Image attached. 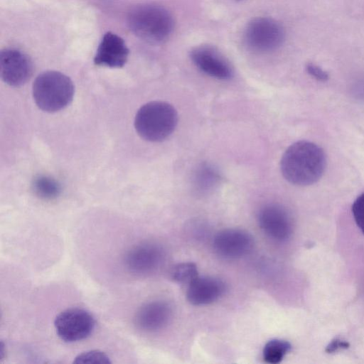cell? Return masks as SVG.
<instances>
[{
  "label": "cell",
  "instance_id": "44dd1931",
  "mask_svg": "<svg viewBox=\"0 0 364 364\" xmlns=\"http://www.w3.org/2000/svg\"><path fill=\"white\" fill-rule=\"evenodd\" d=\"M306 72L317 80L325 82L328 80V74L322 68L314 63H308L306 65Z\"/></svg>",
  "mask_w": 364,
  "mask_h": 364
},
{
  "label": "cell",
  "instance_id": "3957f363",
  "mask_svg": "<svg viewBox=\"0 0 364 364\" xmlns=\"http://www.w3.org/2000/svg\"><path fill=\"white\" fill-rule=\"evenodd\" d=\"M178 113L171 104L151 101L141 106L134 119V127L144 139L159 142L165 140L175 130Z\"/></svg>",
  "mask_w": 364,
  "mask_h": 364
},
{
  "label": "cell",
  "instance_id": "6da1fadb",
  "mask_svg": "<svg viewBox=\"0 0 364 364\" xmlns=\"http://www.w3.org/2000/svg\"><path fill=\"white\" fill-rule=\"evenodd\" d=\"M326 164L323 150L313 142L301 140L294 142L284 151L280 170L290 183L306 186L316 183L321 178Z\"/></svg>",
  "mask_w": 364,
  "mask_h": 364
},
{
  "label": "cell",
  "instance_id": "8fae6325",
  "mask_svg": "<svg viewBox=\"0 0 364 364\" xmlns=\"http://www.w3.org/2000/svg\"><path fill=\"white\" fill-rule=\"evenodd\" d=\"M253 247L252 237L240 229H226L218 232L213 240L215 252L225 259H237L247 255Z\"/></svg>",
  "mask_w": 364,
  "mask_h": 364
},
{
  "label": "cell",
  "instance_id": "9c48e42d",
  "mask_svg": "<svg viewBox=\"0 0 364 364\" xmlns=\"http://www.w3.org/2000/svg\"><path fill=\"white\" fill-rule=\"evenodd\" d=\"M258 222L265 234L274 240L284 241L292 233L291 217L287 210L279 204L264 205L259 211Z\"/></svg>",
  "mask_w": 364,
  "mask_h": 364
},
{
  "label": "cell",
  "instance_id": "603a6c76",
  "mask_svg": "<svg viewBox=\"0 0 364 364\" xmlns=\"http://www.w3.org/2000/svg\"><path fill=\"white\" fill-rule=\"evenodd\" d=\"M235 1H242V0H235Z\"/></svg>",
  "mask_w": 364,
  "mask_h": 364
},
{
  "label": "cell",
  "instance_id": "7402d4cb",
  "mask_svg": "<svg viewBox=\"0 0 364 364\" xmlns=\"http://www.w3.org/2000/svg\"><path fill=\"white\" fill-rule=\"evenodd\" d=\"M348 347L349 343L347 341L340 338H335L327 346L326 351L328 353H333L338 351L339 350L346 349Z\"/></svg>",
  "mask_w": 364,
  "mask_h": 364
},
{
  "label": "cell",
  "instance_id": "52a82bcc",
  "mask_svg": "<svg viewBox=\"0 0 364 364\" xmlns=\"http://www.w3.org/2000/svg\"><path fill=\"white\" fill-rule=\"evenodd\" d=\"M33 65L31 58L23 52L6 48L0 54V73L2 80L10 86L19 87L31 77Z\"/></svg>",
  "mask_w": 364,
  "mask_h": 364
},
{
  "label": "cell",
  "instance_id": "ba28073f",
  "mask_svg": "<svg viewBox=\"0 0 364 364\" xmlns=\"http://www.w3.org/2000/svg\"><path fill=\"white\" fill-rule=\"evenodd\" d=\"M164 260V252L161 246L152 242H141L127 251L124 262L133 274L147 275L156 271Z\"/></svg>",
  "mask_w": 364,
  "mask_h": 364
},
{
  "label": "cell",
  "instance_id": "5b68a950",
  "mask_svg": "<svg viewBox=\"0 0 364 364\" xmlns=\"http://www.w3.org/2000/svg\"><path fill=\"white\" fill-rule=\"evenodd\" d=\"M282 25L268 17L252 19L247 26L244 40L247 48L257 53H269L277 50L284 41Z\"/></svg>",
  "mask_w": 364,
  "mask_h": 364
},
{
  "label": "cell",
  "instance_id": "ac0fdd59",
  "mask_svg": "<svg viewBox=\"0 0 364 364\" xmlns=\"http://www.w3.org/2000/svg\"><path fill=\"white\" fill-rule=\"evenodd\" d=\"M170 276L176 282L189 284L198 277L197 267L192 262L176 264L171 268Z\"/></svg>",
  "mask_w": 364,
  "mask_h": 364
},
{
  "label": "cell",
  "instance_id": "277c9868",
  "mask_svg": "<svg viewBox=\"0 0 364 364\" xmlns=\"http://www.w3.org/2000/svg\"><path fill=\"white\" fill-rule=\"evenodd\" d=\"M74 85L69 77L55 70L38 75L33 84V96L43 111L55 112L66 107L73 100Z\"/></svg>",
  "mask_w": 364,
  "mask_h": 364
},
{
  "label": "cell",
  "instance_id": "4fadbf2b",
  "mask_svg": "<svg viewBox=\"0 0 364 364\" xmlns=\"http://www.w3.org/2000/svg\"><path fill=\"white\" fill-rule=\"evenodd\" d=\"M172 316L171 306L164 301H152L143 304L136 311L134 322L136 326L146 332L164 328Z\"/></svg>",
  "mask_w": 364,
  "mask_h": 364
},
{
  "label": "cell",
  "instance_id": "8992f818",
  "mask_svg": "<svg viewBox=\"0 0 364 364\" xmlns=\"http://www.w3.org/2000/svg\"><path fill=\"white\" fill-rule=\"evenodd\" d=\"M54 326L60 339L68 343L77 342L92 334L95 326V320L85 309L70 308L56 316Z\"/></svg>",
  "mask_w": 364,
  "mask_h": 364
},
{
  "label": "cell",
  "instance_id": "7a4b0ae2",
  "mask_svg": "<svg viewBox=\"0 0 364 364\" xmlns=\"http://www.w3.org/2000/svg\"><path fill=\"white\" fill-rule=\"evenodd\" d=\"M127 23L137 37L150 43L165 41L174 28L171 14L164 7L154 4L134 6L128 14Z\"/></svg>",
  "mask_w": 364,
  "mask_h": 364
},
{
  "label": "cell",
  "instance_id": "30bf717a",
  "mask_svg": "<svg viewBox=\"0 0 364 364\" xmlns=\"http://www.w3.org/2000/svg\"><path fill=\"white\" fill-rule=\"evenodd\" d=\"M190 57L198 70L211 77L228 80L233 76V70L229 62L213 47H196L191 50Z\"/></svg>",
  "mask_w": 364,
  "mask_h": 364
},
{
  "label": "cell",
  "instance_id": "2e32d148",
  "mask_svg": "<svg viewBox=\"0 0 364 364\" xmlns=\"http://www.w3.org/2000/svg\"><path fill=\"white\" fill-rule=\"evenodd\" d=\"M291 344L287 341L281 339L271 340L264 347V360L271 364L279 363L291 350Z\"/></svg>",
  "mask_w": 364,
  "mask_h": 364
},
{
  "label": "cell",
  "instance_id": "7c38bea8",
  "mask_svg": "<svg viewBox=\"0 0 364 364\" xmlns=\"http://www.w3.org/2000/svg\"><path fill=\"white\" fill-rule=\"evenodd\" d=\"M129 49L118 35L107 32L102 37L94 58L99 66L122 68L127 61Z\"/></svg>",
  "mask_w": 364,
  "mask_h": 364
},
{
  "label": "cell",
  "instance_id": "d6986e66",
  "mask_svg": "<svg viewBox=\"0 0 364 364\" xmlns=\"http://www.w3.org/2000/svg\"><path fill=\"white\" fill-rule=\"evenodd\" d=\"M73 363L107 364L111 363L109 356L99 350L82 352L75 357Z\"/></svg>",
  "mask_w": 364,
  "mask_h": 364
},
{
  "label": "cell",
  "instance_id": "9a60e30c",
  "mask_svg": "<svg viewBox=\"0 0 364 364\" xmlns=\"http://www.w3.org/2000/svg\"><path fill=\"white\" fill-rule=\"evenodd\" d=\"M220 180L218 170L209 164H203L198 167L193 186L196 191L205 193L212 190Z\"/></svg>",
  "mask_w": 364,
  "mask_h": 364
},
{
  "label": "cell",
  "instance_id": "e0dca14e",
  "mask_svg": "<svg viewBox=\"0 0 364 364\" xmlns=\"http://www.w3.org/2000/svg\"><path fill=\"white\" fill-rule=\"evenodd\" d=\"M33 188L37 196L44 199L54 198L60 192V185L57 181L45 176L36 177L33 181Z\"/></svg>",
  "mask_w": 364,
  "mask_h": 364
},
{
  "label": "cell",
  "instance_id": "ffe728a7",
  "mask_svg": "<svg viewBox=\"0 0 364 364\" xmlns=\"http://www.w3.org/2000/svg\"><path fill=\"white\" fill-rule=\"evenodd\" d=\"M352 213L356 225L364 235V192L354 200Z\"/></svg>",
  "mask_w": 364,
  "mask_h": 364
},
{
  "label": "cell",
  "instance_id": "5bb4252c",
  "mask_svg": "<svg viewBox=\"0 0 364 364\" xmlns=\"http://www.w3.org/2000/svg\"><path fill=\"white\" fill-rule=\"evenodd\" d=\"M225 291V283L210 277H198L188 284L187 299L193 305L211 304L219 299Z\"/></svg>",
  "mask_w": 364,
  "mask_h": 364
}]
</instances>
